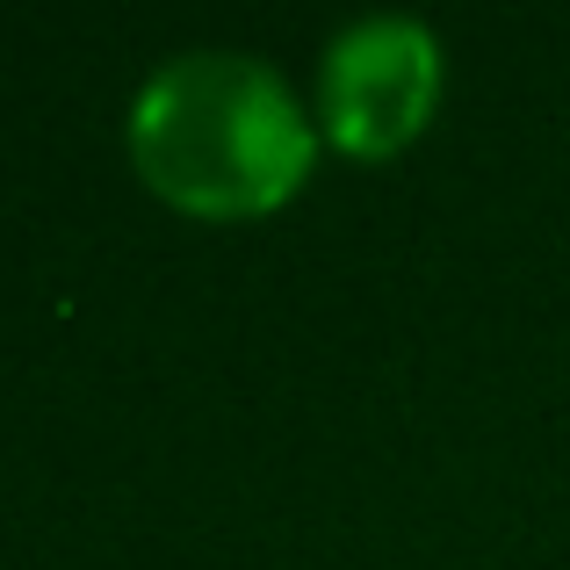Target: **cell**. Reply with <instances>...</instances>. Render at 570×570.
<instances>
[{"label": "cell", "instance_id": "cell-2", "mask_svg": "<svg viewBox=\"0 0 570 570\" xmlns=\"http://www.w3.org/2000/svg\"><path fill=\"white\" fill-rule=\"evenodd\" d=\"M433 101H441V43L419 14H362L325 43L318 116L340 153L390 159L426 130Z\"/></svg>", "mask_w": 570, "mask_h": 570}, {"label": "cell", "instance_id": "cell-1", "mask_svg": "<svg viewBox=\"0 0 570 570\" xmlns=\"http://www.w3.org/2000/svg\"><path fill=\"white\" fill-rule=\"evenodd\" d=\"M130 159L188 217H261L304 188L318 130L267 58L181 51L130 101Z\"/></svg>", "mask_w": 570, "mask_h": 570}]
</instances>
